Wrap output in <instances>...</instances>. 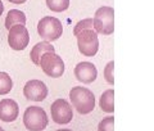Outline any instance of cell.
I'll use <instances>...</instances> for the list:
<instances>
[{"mask_svg":"<svg viewBox=\"0 0 154 131\" xmlns=\"http://www.w3.org/2000/svg\"><path fill=\"white\" fill-rule=\"evenodd\" d=\"M46 5L51 12H64L69 7V0H46Z\"/></svg>","mask_w":154,"mask_h":131,"instance_id":"obj_16","label":"cell"},{"mask_svg":"<svg viewBox=\"0 0 154 131\" xmlns=\"http://www.w3.org/2000/svg\"><path fill=\"white\" fill-rule=\"evenodd\" d=\"M98 131H114V117L107 116L98 125Z\"/></svg>","mask_w":154,"mask_h":131,"instance_id":"obj_17","label":"cell"},{"mask_svg":"<svg viewBox=\"0 0 154 131\" xmlns=\"http://www.w3.org/2000/svg\"><path fill=\"white\" fill-rule=\"evenodd\" d=\"M19 114V107L16 100L3 99L0 100V120L4 122H12L17 120Z\"/></svg>","mask_w":154,"mask_h":131,"instance_id":"obj_11","label":"cell"},{"mask_svg":"<svg viewBox=\"0 0 154 131\" xmlns=\"http://www.w3.org/2000/svg\"><path fill=\"white\" fill-rule=\"evenodd\" d=\"M3 12H4V4H3L2 0H0V16L3 14Z\"/></svg>","mask_w":154,"mask_h":131,"instance_id":"obj_21","label":"cell"},{"mask_svg":"<svg viewBox=\"0 0 154 131\" xmlns=\"http://www.w3.org/2000/svg\"><path fill=\"white\" fill-rule=\"evenodd\" d=\"M71 103L81 114H88L95 108V95L88 87L75 86L69 91Z\"/></svg>","mask_w":154,"mask_h":131,"instance_id":"obj_1","label":"cell"},{"mask_svg":"<svg viewBox=\"0 0 154 131\" xmlns=\"http://www.w3.org/2000/svg\"><path fill=\"white\" fill-rule=\"evenodd\" d=\"M13 87V81L7 72H0V95H5Z\"/></svg>","mask_w":154,"mask_h":131,"instance_id":"obj_15","label":"cell"},{"mask_svg":"<svg viewBox=\"0 0 154 131\" xmlns=\"http://www.w3.org/2000/svg\"><path fill=\"white\" fill-rule=\"evenodd\" d=\"M30 42V33L25 25H16L11 27L8 33V44L14 50H23Z\"/></svg>","mask_w":154,"mask_h":131,"instance_id":"obj_8","label":"cell"},{"mask_svg":"<svg viewBox=\"0 0 154 131\" xmlns=\"http://www.w3.org/2000/svg\"><path fill=\"white\" fill-rule=\"evenodd\" d=\"M49 123V118L45 111L41 107L31 105L25 111L23 114V125L30 131H42Z\"/></svg>","mask_w":154,"mask_h":131,"instance_id":"obj_2","label":"cell"},{"mask_svg":"<svg viewBox=\"0 0 154 131\" xmlns=\"http://www.w3.org/2000/svg\"><path fill=\"white\" fill-rule=\"evenodd\" d=\"M9 3H13V4H23V3H26L27 0H8Z\"/></svg>","mask_w":154,"mask_h":131,"instance_id":"obj_20","label":"cell"},{"mask_svg":"<svg viewBox=\"0 0 154 131\" xmlns=\"http://www.w3.org/2000/svg\"><path fill=\"white\" fill-rule=\"evenodd\" d=\"M51 118L58 125H67L73 118L72 105L66 99H57L50 105Z\"/></svg>","mask_w":154,"mask_h":131,"instance_id":"obj_7","label":"cell"},{"mask_svg":"<svg viewBox=\"0 0 154 131\" xmlns=\"http://www.w3.org/2000/svg\"><path fill=\"white\" fill-rule=\"evenodd\" d=\"M94 30L102 35H110L114 31V11L112 7H100L94 14Z\"/></svg>","mask_w":154,"mask_h":131,"instance_id":"obj_3","label":"cell"},{"mask_svg":"<svg viewBox=\"0 0 154 131\" xmlns=\"http://www.w3.org/2000/svg\"><path fill=\"white\" fill-rule=\"evenodd\" d=\"M40 67L45 75L54 79L64 73V62L59 55L55 54V51L45 53L40 59Z\"/></svg>","mask_w":154,"mask_h":131,"instance_id":"obj_6","label":"cell"},{"mask_svg":"<svg viewBox=\"0 0 154 131\" xmlns=\"http://www.w3.org/2000/svg\"><path fill=\"white\" fill-rule=\"evenodd\" d=\"M37 32L40 37L44 39L45 41H54L62 36L63 26H62V22L58 18L46 16L38 21Z\"/></svg>","mask_w":154,"mask_h":131,"instance_id":"obj_4","label":"cell"},{"mask_svg":"<svg viewBox=\"0 0 154 131\" xmlns=\"http://www.w3.org/2000/svg\"><path fill=\"white\" fill-rule=\"evenodd\" d=\"M75 76L82 84H91L98 77V70H96L94 63L81 62V63H77L75 67Z\"/></svg>","mask_w":154,"mask_h":131,"instance_id":"obj_10","label":"cell"},{"mask_svg":"<svg viewBox=\"0 0 154 131\" xmlns=\"http://www.w3.org/2000/svg\"><path fill=\"white\" fill-rule=\"evenodd\" d=\"M99 105L102 111L107 113H113L114 111V91L113 89H108L100 95Z\"/></svg>","mask_w":154,"mask_h":131,"instance_id":"obj_14","label":"cell"},{"mask_svg":"<svg viewBox=\"0 0 154 131\" xmlns=\"http://www.w3.org/2000/svg\"><path fill=\"white\" fill-rule=\"evenodd\" d=\"M16 25H26V14L18 9H11L5 18V27L11 30Z\"/></svg>","mask_w":154,"mask_h":131,"instance_id":"obj_13","label":"cell"},{"mask_svg":"<svg viewBox=\"0 0 154 131\" xmlns=\"http://www.w3.org/2000/svg\"><path fill=\"white\" fill-rule=\"evenodd\" d=\"M77 37V45L81 54L86 57H94L99 49V39L98 32L93 28H85L80 31Z\"/></svg>","mask_w":154,"mask_h":131,"instance_id":"obj_5","label":"cell"},{"mask_svg":"<svg viewBox=\"0 0 154 131\" xmlns=\"http://www.w3.org/2000/svg\"><path fill=\"white\" fill-rule=\"evenodd\" d=\"M57 131H72L69 129H59V130H57Z\"/></svg>","mask_w":154,"mask_h":131,"instance_id":"obj_22","label":"cell"},{"mask_svg":"<svg viewBox=\"0 0 154 131\" xmlns=\"http://www.w3.org/2000/svg\"><path fill=\"white\" fill-rule=\"evenodd\" d=\"M23 94L28 100L41 101L48 96V86L40 80H30L23 87Z\"/></svg>","mask_w":154,"mask_h":131,"instance_id":"obj_9","label":"cell"},{"mask_svg":"<svg viewBox=\"0 0 154 131\" xmlns=\"http://www.w3.org/2000/svg\"><path fill=\"white\" fill-rule=\"evenodd\" d=\"M85 28H94V19L93 18H85L82 21L77 22V25L73 28V35L77 36L79 32L85 30Z\"/></svg>","mask_w":154,"mask_h":131,"instance_id":"obj_18","label":"cell"},{"mask_svg":"<svg viewBox=\"0 0 154 131\" xmlns=\"http://www.w3.org/2000/svg\"><path fill=\"white\" fill-rule=\"evenodd\" d=\"M113 71H114V62L112 61V62L107 63V66H105V68H104V79L108 84H112V85L114 84Z\"/></svg>","mask_w":154,"mask_h":131,"instance_id":"obj_19","label":"cell"},{"mask_svg":"<svg viewBox=\"0 0 154 131\" xmlns=\"http://www.w3.org/2000/svg\"><path fill=\"white\" fill-rule=\"evenodd\" d=\"M48 51H55L54 46L51 45L49 41H41V42H37L35 46L31 49V53H30V58L32 63H35L36 66H40V59L41 57L45 54Z\"/></svg>","mask_w":154,"mask_h":131,"instance_id":"obj_12","label":"cell"},{"mask_svg":"<svg viewBox=\"0 0 154 131\" xmlns=\"http://www.w3.org/2000/svg\"><path fill=\"white\" fill-rule=\"evenodd\" d=\"M0 131H4V129L2 127V126H0Z\"/></svg>","mask_w":154,"mask_h":131,"instance_id":"obj_23","label":"cell"}]
</instances>
